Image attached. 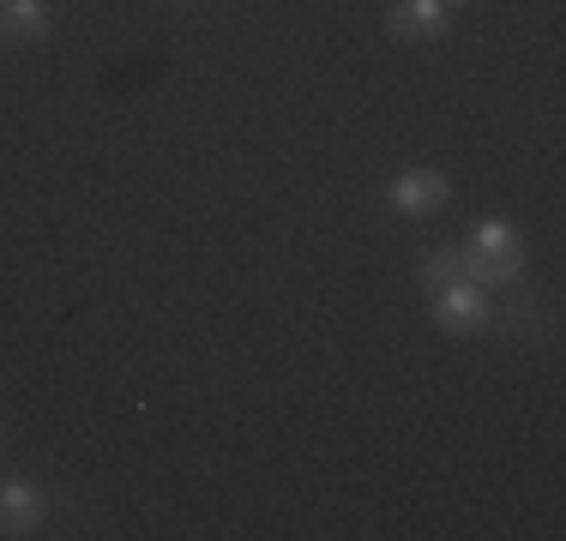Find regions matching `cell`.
<instances>
[{
	"label": "cell",
	"mask_w": 566,
	"mask_h": 541,
	"mask_svg": "<svg viewBox=\"0 0 566 541\" xmlns=\"http://www.w3.org/2000/svg\"><path fill=\"white\" fill-rule=\"evenodd\" d=\"M458 247H464V277L482 283V289H494V295L518 289L524 270H531V247H524L512 216H476Z\"/></svg>",
	"instance_id": "6da1fadb"
},
{
	"label": "cell",
	"mask_w": 566,
	"mask_h": 541,
	"mask_svg": "<svg viewBox=\"0 0 566 541\" xmlns=\"http://www.w3.org/2000/svg\"><path fill=\"white\" fill-rule=\"evenodd\" d=\"M422 295H428V319H434L447 337L494 331V289H482V283L447 277V283H434V289H422Z\"/></svg>",
	"instance_id": "7a4b0ae2"
},
{
	"label": "cell",
	"mask_w": 566,
	"mask_h": 541,
	"mask_svg": "<svg viewBox=\"0 0 566 541\" xmlns=\"http://www.w3.org/2000/svg\"><path fill=\"white\" fill-rule=\"evenodd\" d=\"M49 518H55V487H43L36 476H0V535H43Z\"/></svg>",
	"instance_id": "3957f363"
},
{
	"label": "cell",
	"mask_w": 566,
	"mask_h": 541,
	"mask_svg": "<svg viewBox=\"0 0 566 541\" xmlns=\"http://www.w3.org/2000/svg\"><path fill=\"white\" fill-rule=\"evenodd\" d=\"M380 199L392 216H403V223H428V216H440L452 205V181L440 169H403L380 187Z\"/></svg>",
	"instance_id": "277c9868"
},
{
	"label": "cell",
	"mask_w": 566,
	"mask_h": 541,
	"mask_svg": "<svg viewBox=\"0 0 566 541\" xmlns=\"http://www.w3.org/2000/svg\"><path fill=\"white\" fill-rule=\"evenodd\" d=\"M386 36L410 49H434L452 36V7L447 0H392L386 7Z\"/></svg>",
	"instance_id": "5b68a950"
},
{
	"label": "cell",
	"mask_w": 566,
	"mask_h": 541,
	"mask_svg": "<svg viewBox=\"0 0 566 541\" xmlns=\"http://www.w3.org/2000/svg\"><path fill=\"white\" fill-rule=\"evenodd\" d=\"M7 43H49L55 36V0H0Z\"/></svg>",
	"instance_id": "8992f818"
},
{
	"label": "cell",
	"mask_w": 566,
	"mask_h": 541,
	"mask_svg": "<svg viewBox=\"0 0 566 541\" xmlns=\"http://www.w3.org/2000/svg\"><path fill=\"white\" fill-rule=\"evenodd\" d=\"M447 7H452V12H458V7H470V0H447Z\"/></svg>",
	"instance_id": "52a82bcc"
},
{
	"label": "cell",
	"mask_w": 566,
	"mask_h": 541,
	"mask_svg": "<svg viewBox=\"0 0 566 541\" xmlns=\"http://www.w3.org/2000/svg\"><path fill=\"white\" fill-rule=\"evenodd\" d=\"M0 43H7V19H0Z\"/></svg>",
	"instance_id": "ba28073f"
},
{
	"label": "cell",
	"mask_w": 566,
	"mask_h": 541,
	"mask_svg": "<svg viewBox=\"0 0 566 541\" xmlns=\"http://www.w3.org/2000/svg\"><path fill=\"white\" fill-rule=\"evenodd\" d=\"M0 452H7V427H0Z\"/></svg>",
	"instance_id": "9c48e42d"
}]
</instances>
